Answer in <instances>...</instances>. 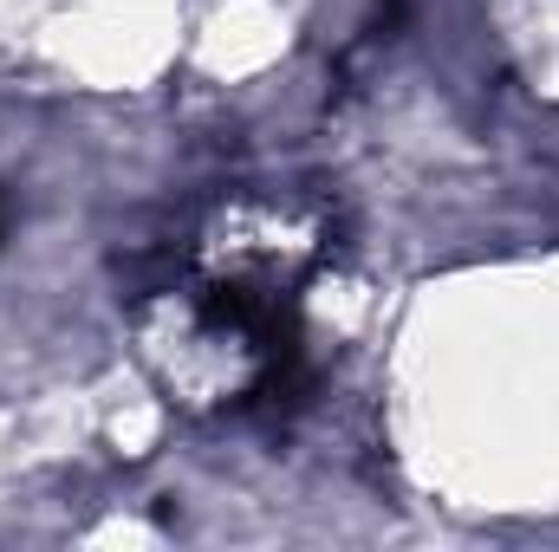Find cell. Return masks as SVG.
<instances>
[]
</instances>
